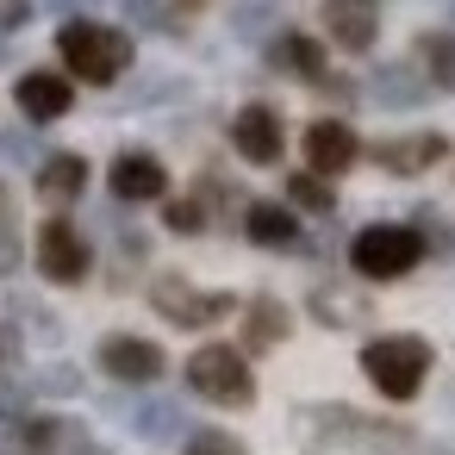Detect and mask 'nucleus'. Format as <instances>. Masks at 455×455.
Listing matches in <instances>:
<instances>
[{
  "label": "nucleus",
  "instance_id": "28",
  "mask_svg": "<svg viewBox=\"0 0 455 455\" xmlns=\"http://www.w3.org/2000/svg\"><path fill=\"white\" fill-rule=\"evenodd\" d=\"M268 26H275V13H268V7H256V0L231 7V32H237V38H262Z\"/></svg>",
  "mask_w": 455,
  "mask_h": 455
},
{
  "label": "nucleus",
  "instance_id": "24",
  "mask_svg": "<svg viewBox=\"0 0 455 455\" xmlns=\"http://www.w3.org/2000/svg\"><path fill=\"white\" fill-rule=\"evenodd\" d=\"M13 430H20V455H57V449L69 443L63 418H51V411H32V418H20Z\"/></svg>",
  "mask_w": 455,
  "mask_h": 455
},
{
  "label": "nucleus",
  "instance_id": "33",
  "mask_svg": "<svg viewBox=\"0 0 455 455\" xmlns=\"http://www.w3.org/2000/svg\"><path fill=\"white\" fill-rule=\"evenodd\" d=\"M418 231H424V243H430V250H449V256H455V231H449V219L418 212Z\"/></svg>",
  "mask_w": 455,
  "mask_h": 455
},
{
  "label": "nucleus",
  "instance_id": "31",
  "mask_svg": "<svg viewBox=\"0 0 455 455\" xmlns=\"http://www.w3.org/2000/svg\"><path fill=\"white\" fill-rule=\"evenodd\" d=\"M20 262H26L20 231H13V219H7V212H0V281H7V275H20Z\"/></svg>",
  "mask_w": 455,
  "mask_h": 455
},
{
  "label": "nucleus",
  "instance_id": "7",
  "mask_svg": "<svg viewBox=\"0 0 455 455\" xmlns=\"http://www.w3.org/2000/svg\"><path fill=\"white\" fill-rule=\"evenodd\" d=\"M32 250H38V275L57 281V287H76V281H88V268H94V250H88V237H82L69 219H44Z\"/></svg>",
  "mask_w": 455,
  "mask_h": 455
},
{
  "label": "nucleus",
  "instance_id": "35",
  "mask_svg": "<svg viewBox=\"0 0 455 455\" xmlns=\"http://www.w3.org/2000/svg\"><path fill=\"white\" fill-rule=\"evenodd\" d=\"M13 355H20V331L0 318V368H13Z\"/></svg>",
  "mask_w": 455,
  "mask_h": 455
},
{
  "label": "nucleus",
  "instance_id": "32",
  "mask_svg": "<svg viewBox=\"0 0 455 455\" xmlns=\"http://www.w3.org/2000/svg\"><path fill=\"white\" fill-rule=\"evenodd\" d=\"M0 156H13V163H44L38 138H26V132H0Z\"/></svg>",
  "mask_w": 455,
  "mask_h": 455
},
{
  "label": "nucleus",
  "instance_id": "29",
  "mask_svg": "<svg viewBox=\"0 0 455 455\" xmlns=\"http://www.w3.org/2000/svg\"><path fill=\"white\" fill-rule=\"evenodd\" d=\"M13 318H26V331H32V337H44V343H57V331H63L38 299H13Z\"/></svg>",
  "mask_w": 455,
  "mask_h": 455
},
{
  "label": "nucleus",
  "instance_id": "15",
  "mask_svg": "<svg viewBox=\"0 0 455 455\" xmlns=\"http://www.w3.org/2000/svg\"><path fill=\"white\" fill-rule=\"evenodd\" d=\"M243 231H250V243H262V250H293V243H299V219H293V206H281V200H250V206H243Z\"/></svg>",
  "mask_w": 455,
  "mask_h": 455
},
{
  "label": "nucleus",
  "instance_id": "3",
  "mask_svg": "<svg viewBox=\"0 0 455 455\" xmlns=\"http://www.w3.org/2000/svg\"><path fill=\"white\" fill-rule=\"evenodd\" d=\"M362 374L374 380V393L380 399H393V405H405V399H418V387H424V374H430V343L424 337H374L368 349H362Z\"/></svg>",
  "mask_w": 455,
  "mask_h": 455
},
{
  "label": "nucleus",
  "instance_id": "18",
  "mask_svg": "<svg viewBox=\"0 0 455 455\" xmlns=\"http://www.w3.org/2000/svg\"><path fill=\"white\" fill-rule=\"evenodd\" d=\"M368 94L380 100V107H424V94H430V76H418L411 63H380L374 69V82H368Z\"/></svg>",
  "mask_w": 455,
  "mask_h": 455
},
{
  "label": "nucleus",
  "instance_id": "36",
  "mask_svg": "<svg viewBox=\"0 0 455 455\" xmlns=\"http://www.w3.org/2000/svg\"><path fill=\"white\" fill-rule=\"evenodd\" d=\"M32 13V0H0V26H26Z\"/></svg>",
  "mask_w": 455,
  "mask_h": 455
},
{
  "label": "nucleus",
  "instance_id": "37",
  "mask_svg": "<svg viewBox=\"0 0 455 455\" xmlns=\"http://www.w3.org/2000/svg\"><path fill=\"white\" fill-rule=\"evenodd\" d=\"M69 455H113V449H100L94 436H82V430H69Z\"/></svg>",
  "mask_w": 455,
  "mask_h": 455
},
{
  "label": "nucleus",
  "instance_id": "6",
  "mask_svg": "<svg viewBox=\"0 0 455 455\" xmlns=\"http://www.w3.org/2000/svg\"><path fill=\"white\" fill-rule=\"evenodd\" d=\"M150 306H156L169 324H181V331H206V324H219V318L237 312L231 293H200V287L181 281V275H156V281H150Z\"/></svg>",
  "mask_w": 455,
  "mask_h": 455
},
{
  "label": "nucleus",
  "instance_id": "10",
  "mask_svg": "<svg viewBox=\"0 0 455 455\" xmlns=\"http://www.w3.org/2000/svg\"><path fill=\"white\" fill-rule=\"evenodd\" d=\"M163 349L150 343V337H107L100 343V374H113V380H125V387H150V380H163Z\"/></svg>",
  "mask_w": 455,
  "mask_h": 455
},
{
  "label": "nucleus",
  "instance_id": "22",
  "mask_svg": "<svg viewBox=\"0 0 455 455\" xmlns=\"http://www.w3.org/2000/svg\"><path fill=\"white\" fill-rule=\"evenodd\" d=\"M418 63H424L430 88L455 94V32H424V38H418Z\"/></svg>",
  "mask_w": 455,
  "mask_h": 455
},
{
  "label": "nucleus",
  "instance_id": "30",
  "mask_svg": "<svg viewBox=\"0 0 455 455\" xmlns=\"http://www.w3.org/2000/svg\"><path fill=\"white\" fill-rule=\"evenodd\" d=\"M125 20L144 32H175V20L163 13V0H125Z\"/></svg>",
  "mask_w": 455,
  "mask_h": 455
},
{
  "label": "nucleus",
  "instance_id": "2",
  "mask_svg": "<svg viewBox=\"0 0 455 455\" xmlns=\"http://www.w3.org/2000/svg\"><path fill=\"white\" fill-rule=\"evenodd\" d=\"M57 57L69 76H82L88 88H113L125 69H132V38L119 26H100V20H69L57 32Z\"/></svg>",
  "mask_w": 455,
  "mask_h": 455
},
{
  "label": "nucleus",
  "instance_id": "21",
  "mask_svg": "<svg viewBox=\"0 0 455 455\" xmlns=\"http://www.w3.org/2000/svg\"><path fill=\"white\" fill-rule=\"evenodd\" d=\"M312 318L331 324V331H349V324L368 318V299L349 293V287H318V293H312Z\"/></svg>",
  "mask_w": 455,
  "mask_h": 455
},
{
  "label": "nucleus",
  "instance_id": "11",
  "mask_svg": "<svg viewBox=\"0 0 455 455\" xmlns=\"http://www.w3.org/2000/svg\"><path fill=\"white\" fill-rule=\"evenodd\" d=\"M13 100H20V113H26V125H51V119H63V113L76 107V88H69V76H57V69H26L20 88H13Z\"/></svg>",
  "mask_w": 455,
  "mask_h": 455
},
{
  "label": "nucleus",
  "instance_id": "39",
  "mask_svg": "<svg viewBox=\"0 0 455 455\" xmlns=\"http://www.w3.org/2000/svg\"><path fill=\"white\" fill-rule=\"evenodd\" d=\"M0 206H7V188H0Z\"/></svg>",
  "mask_w": 455,
  "mask_h": 455
},
{
  "label": "nucleus",
  "instance_id": "40",
  "mask_svg": "<svg viewBox=\"0 0 455 455\" xmlns=\"http://www.w3.org/2000/svg\"><path fill=\"white\" fill-rule=\"evenodd\" d=\"M0 57H7V44H0Z\"/></svg>",
  "mask_w": 455,
  "mask_h": 455
},
{
  "label": "nucleus",
  "instance_id": "4",
  "mask_svg": "<svg viewBox=\"0 0 455 455\" xmlns=\"http://www.w3.org/2000/svg\"><path fill=\"white\" fill-rule=\"evenodd\" d=\"M424 231L418 225H362L355 243H349V268L362 281H399L424 262Z\"/></svg>",
  "mask_w": 455,
  "mask_h": 455
},
{
  "label": "nucleus",
  "instance_id": "20",
  "mask_svg": "<svg viewBox=\"0 0 455 455\" xmlns=\"http://www.w3.org/2000/svg\"><path fill=\"white\" fill-rule=\"evenodd\" d=\"M132 430H138L144 443H181V436H188V411H181L175 399H138V405H132Z\"/></svg>",
  "mask_w": 455,
  "mask_h": 455
},
{
  "label": "nucleus",
  "instance_id": "23",
  "mask_svg": "<svg viewBox=\"0 0 455 455\" xmlns=\"http://www.w3.org/2000/svg\"><path fill=\"white\" fill-rule=\"evenodd\" d=\"M287 206H299V212H318V219H331V212H337L331 175H318V169H306V175H287Z\"/></svg>",
  "mask_w": 455,
  "mask_h": 455
},
{
  "label": "nucleus",
  "instance_id": "1",
  "mask_svg": "<svg viewBox=\"0 0 455 455\" xmlns=\"http://www.w3.org/2000/svg\"><path fill=\"white\" fill-rule=\"evenodd\" d=\"M293 443L306 455H443V443L418 436L411 424L368 418L343 399H312L293 405Z\"/></svg>",
  "mask_w": 455,
  "mask_h": 455
},
{
  "label": "nucleus",
  "instance_id": "34",
  "mask_svg": "<svg viewBox=\"0 0 455 455\" xmlns=\"http://www.w3.org/2000/svg\"><path fill=\"white\" fill-rule=\"evenodd\" d=\"M26 393H32V387L0 380V424H20V418H26Z\"/></svg>",
  "mask_w": 455,
  "mask_h": 455
},
{
  "label": "nucleus",
  "instance_id": "17",
  "mask_svg": "<svg viewBox=\"0 0 455 455\" xmlns=\"http://www.w3.org/2000/svg\"><path fill=\"white\" fill-rule=\"evenodd\" d=\"M268 63L281 76H299V82H324V44L306 38V32H281L268 38Z\"/></svg>",
  "mask_w": 455,
  "mask_h": 455
},
{
  "label": "nucleus",
  "instance_id": "13",
  "mask_svg": "<svg viewBox=\"0 0 455 455\" xmlns=\"http://www.w3.org/2000/svg\"><path fill=\"white\" fill-rule=\"evenodd\" d=\"M443 156H449V138H443V132H411V138L374 144V163H380L387 175H430Z\"/></svg>",
  "mask_w": 455,
  "mask_h": 455
},
{
  "label": "nucleus",
  "instance_id": "27",
  "mask_svg": "<svg viewBox=\"0 0 455 455\" xmlns=\"http://www.w3.org/2000/svg\"><path fill=\"white\" fill-rule=\"evenodd\" d=\"M32 393L69 399V393H82V374H76V368H63V362H57V368H38V374H32Z\"/></svg>",
  "mask_w": 455,
  "mask_h": 455
},
{
  "label": "nucleus",
  "instance_id": "16",
  "mask_svg": "<svg viewBox=\"0 0 455 455\" xmlns=\"http://www.w3.org/2000/svg\"><path fill=\"white\" fill-rule=\"evenodd\" d=\"M82 188H88V156H76V150H51V156L38 163V194H44L51 206L82 200Z\"/></svg>",
  "mask_w": 455,
  "mask_h": 455
},
{
  "label": "nucleus",
  "instance_id": "12",
  "mask_svg": "<svg viewBox=\"0 0 455 455\" xmlns=\"http://www.w3.org/2000/svg\"><path fill=\"white\" fill-rule=\"evenodd\" d=\"M324 32L343 51H374V38H380V0H324Z\"/></svg>",
  "mask_w": 455,
  "mask_h": 455
},
{
  "label": "nucleus",
  "instance_id": "5",
  "mask_svg": "<svg viewBox=\"0 0 455 455\" xmlns=\"http://www.w3.org/2000/svg\"><path fill=\"white\" fill-rule=\"evenodd\" d=\"M188 387H194L200 399H212V405H231V411L256 405L250 355L231 349V343H206V349H194V355H188Z\"/></svg>",
  "mask_w": 455,
  "mask_h": 455
},
{
  "label": "nucleus",
  "instance_id": "19",
  "mask_svg": "<svg viewBox=\"0 0 455 455\" xmlns=\"http://www.w3.org/2000/svg\"><path fill=\"white\" fill-rule=\"evenodd\" d=\"M287 331H293V312H287L281 299H268V293H262V299H250V306H243V355L275 349Z\"/></svg>",
  "mask_w": 455,
  "mask_h": 455
},
{
  "label": "nucleus",
  "instance_id": "14",
  "mask_svg": "<svg viewBox=\"0 0 455 455\" xmlns=\"http://www.w3.org/2000/svg\"><path fill=\"white\" fill-rule=\"evenodd\" d=\"M355 156H362V144H355V132H349L343 119H318V125H306V163H312L318 175H343Z\"/></svg>",
  "mask_w": 455,
  "mask_h": 455
},
{
  "label": "nucleus",
  "instance_id": "26",
  "mask_svg": "<svg viewBox=\"0 0 455 455\" xmlns=\"http://www.w3.org/2000/svg\"><path fill=\"white\" fill-rule=\"evenodd\" d=\"M163 225L181 231V237H194V231H206V206H200V200H169V206H163Z\"/></svg>",
  "mask_w": 455,
  "mask_h": 455
},
{
  "label": "nucleus",
  "instance_id": "25",
  "mask_svg": "<svg viewBox=\"0 0 455 455\" xmlns=\"http://www.w3.org/2000/svg\"><path fill=\"white\" fill-rule=\"evenodd\" d=\"M181 455H250L231 430H188V449Z\"/></svg>",
  "mask_w": 455,
  "mask_h": 455
},
{
  "label": "nucleus",
  "instance_id": "9",
  "mask_svg": "<svg viewBox=\"0 0 455 455\" xmlns=\"http://www.w3.org/2000/svg\"><path fill=\"white\" fill-rule=\"evenodd\" d=\"M107 188H113V200L144 206V200H163V194H169V169H163L150 150H119L113 169H107Z\"/></svg>",
  "mask_w": 455,
  "mask_h": 455
},
{
  "label": "nucleus",
  "instance_id": "8",
  "mask_svg": "<svg viewBox=\"0 0 455 455\" xmlns=\"http://www.w3.org/2000/svg\"><path fill=\"white\" fill-rule=\"evenodd\" d=\"M231 144H237V156H243V163H256V169L281 163V150H287L281 113H275V107H262V100H250V107L231 119Z\"/></svg>",
  "mask_w": 455,
  "mask_h": 455
},
{
  "label": "nucleus",
  "instance_id": "38",
  "mask_svg": "<svg viewBox=\"0 0 455 455\" xmlns=\"http://www.w3.org/2000/svg\"><path fill=\"white\" fill-rule=\"evenodd\" d=\"M51 7H94V0H51Z\"/></svg>",
  "mask_w": 455,
  "mask_h": 455
}]
</instances>
